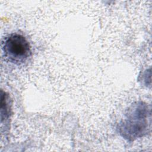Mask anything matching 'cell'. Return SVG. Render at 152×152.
<instances>
[{
	"instance_id": "1",
	"label": "cell",
	"mask_w": 152,
	"mask_h": 152,
	"mask_svg": "<svg viewBox=\"0 0 152 152\" xmlns=\"http://www.w3.org/2000/svg\"><path fill=\"white\" fill-rule=\"evenodd\" d=\"M2 49L5 57L14 64L25 62L31 54L27 40L19 34H11L6 37L2 42Z\"/></svg>"
}]
</instances>
